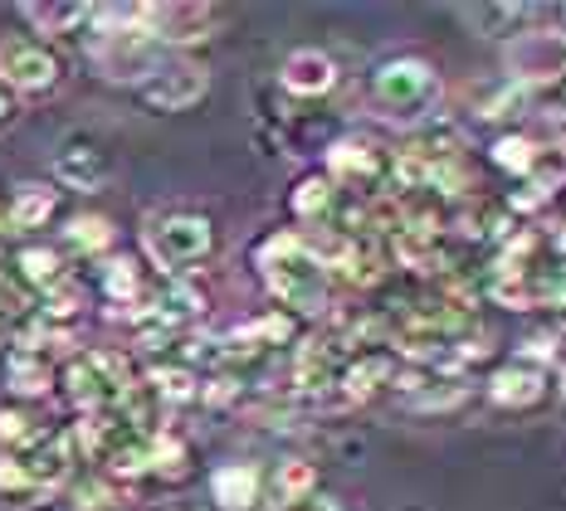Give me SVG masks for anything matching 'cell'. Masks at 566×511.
Returning a JSON list of instances; mask_svg holds the SVG:
<instances>
[{
    "label": "cell",
    "mask_w": 566,
    "mask_h": 511,
    "mask_svg": "<svg viewBox=\"0 0 566 511\" xmlns=\"http://www.w3.org/2000/svg\"><path fill=\"white\" fill-rule=\"evenodd\" d=\"M264 492H269V478L254 462H220L210 472V502H216V511H259Z\"/></svg>",
    "instance_id": "cell-16"
},
{
    "label": "cell",
    "mask_w": 566,
    "mask_h": 511,
    "mask_svg": "<svg viewBox=\"0 0 566 511\" xmlns=\"http://www.w3.org/2000/svg\"><path fill=\"white\" fill-rule=\"evenodd\" d=\"M434 93H440V74L416 54L386 58V64H376V74H371V103L386 108L391 117H416L420 108H430Z\"/></svg>",
    "instance_id": "cell-4"
},
{
    "label": "cell",
    "mask_w": 566,
    "mask_h": 511,
    "mask_svg": "<svg viewBox=\"0 0 566 511\" xmlns=\"http://www.w3.org/2000/svg\"><path fill=\"white\" fill-rule=\"evenodd\" d=\"M30 497H40V487H34L25 458L6 454L0 458V502H30Z\"/></svg>",
    "instance_id": "cell-30"
},
{
    "label": "cell",
    "mask_w": 566,
    "mask_h": 511,
    "mask_svg": "<svg viewBox=\"0 0 566 511\" xmlns=\"http://www.w3.org/2000/svg\"><path fill=\"white\" fill-rule=\"evenodd\" d=\"M489 161L499 166V171L517 175V181H533L537 166H542V147H537V141L527 137V132H503L499 141H493Z\"/></svg>",
    "instance_id": "cell-27"
},
{
    "label": "cell",
    "mask_w": 566,
    "mask_h": 511,
    "mask_svg": "<svg viewBox=\"0 0 566 511\" xmlns=\"http://www.w3.org/2000/svg\"><path fill=\"white\" fill-rule=\"evenodd\" d=\"M0 234H10V205H6V195H0Z\"/></svg>",
    "instance_id": "cell-34"
},
{
    "label": "cell",
    "mask_w": 566,
    "mask_h": 511,
    "mask_svg": "<svg viewBox=\"0 0 566 511\" xmlns=\"http://www.w3.org/2000/svg\"><path fill=\"white\" fill-rule=\"evenodd\" d=\"M10 205V230L15 234H40L64 215V190L54 181H20L15 190L6 195Z\"/></svg>",
    "instance_id": "cell-13"
},
{
    "label": "cell",
    "mask_w": 566,
    "mask_h": 511,
    "mask_svg": "<svg viewBox=\"0 0 566 511\" xmlns=\"http://www.w3.org/2000/svg\"><path fill=\"white\" fill-rule=\"evenodd\" d=\"M400 380V365H396V355L391 351H367V355H357L352 365H342V395L347 400H371L376 390H386V385H396Z\"/></svg>",
    "instance_id": "cell-21"
},
{
    "label": "cell",
    "mask_w": 566,
    "mask_h": 511,
    "mask_svg": "<svg viewBox=\"0 0 566 511\" xmlns=\"http://www.w3.org/2000/svg\"><path fill=\"white\" fill-rule=\"evenodd\" d=\"M254 268L264 278L269 297L279 307H289V312H323L327 297H333V268L313 254L298 230L269 234L254 248Z\"/></svg>",
    "instance_id": "cell-1"
},
{
    "label": "cell",
    "mask_w": 566,
    "mask_h": 511,
    "mask_svg": "<svg viewBox=\"0 0 566 511\" xmlns=\"http://www.w3.org/2000/svg\"><path fill=\"white\" fill-rule=\"evenodd\" d=\"M15 117H20V93L10 88V83H0V132H6Z\"/></svg>",
    "instance_id": "cell-32"
},
{
    "label": "cell",
    "mask_w": 566,
    "mask_h": 511,
    "mask_svg": "<svg viewBox=\"0 0 566 511\" xmlns=\"http://www.w3.org/2000/svg\"><path fill=\"white\" fill-rule=\"evenodd\" d=\"M210 93V74L196 64V58H186V54H167L157 68H151L147 78L133 88V98L142 103L147 113H186V108H196L200 98Z\"/></svg>",
    "instance_id": "cell-5"
},
{
    "label": "cell",
    "mask_w": 566,
    "mask_h": 511,
    "mask_svg": "<svg viewBox=\"0 0 566 511\" xmlns=\"http://www.w3.org/2000/svg\"><path fill=\"white\" fill-rule=\"evenodd\" d=\"M279 83L293 98H327L342 83V68H337V58L323 50H293L279 68Z\"/></svg>",
    "instance_id": "cell-14"
},
{
    "label": "cell",
    "mask_w": 566,
    "mask_h": 511,
    "mask_svg": "<svg viewBox=\"0 0 566 511\" xmlns=\"http://www.w3.org/2000/svg\"><path fill=\"white\" fill-rule=\"evenodd\" d=\"M6 390L15 404H40L59 390V365L44 351H10L6 355Z\"/></svg>",
    "instance_id": "cell-17"
},
{
    "label": "cell",
    "mask_w": 566,
    "mask_h": 511,
    "mask_svg": "<svg viewBox=\"0 0 566 511\" xmlns=\"http://www.w3.org/2000/svg\"><path fill=\"white\" fill-rule=\"evenodd\" d=\"M40 438H50V424L40 419V414H34V404H0V448H6V454H30L34 444H40Z\"/></svg>",
    "instance_id": "cell-26"
},
{
    "label": "cell",
    "mask_w": 566,
    "mask_h": 511,
    "mask_svg": "<svg viewBox=\"0 0 566 511\" xmlns=\"http://www.w3.org/2000/svg\"><path fill=\"white\" fill-rule=\"evenodd\" d=\"M469 20H474V25H483L489 34H499V40H517V25H523L527 20V10L523 6H483V10H469Z\"/></svg>",
    "instance_id": "cell-31"
},
{
    "label": "cell",
    "mask_w": 566,
    "mask_h": 511,
    "mask_svg": "<svg viewBox=\"0 0 566 511\" xmlns=\"http://www.w3.org/2000/svg\"><path fill=\"white\" fill-rule=\"evenodd\" d=\"M206 312H210V292L200 288V278H161L157 283V317L161 322L186 331V322H196V317H206Z\"/></svg>",
    "instance_id": "cell-22"
},
{
    "label": "cell",
    "mask_w": 566,
    "mask_h": 511,
    "mask_svg": "<svg viewBox=\"0 0 566 511\" xmlns=\"http://www.w3.org/2000/svg\"><path fill=\"white\" fill-rule=\"evenodd\" d=\"M391 157L367 137H342L327 147V175L337 185H376L381 175H391Z\"/></svg>",
    "instance_id": "cell-11"
},
{
    "label": "cell",
    "mask_w": 566,
    "mask_h": 511,
    "mask_svg": "<svg viewBox=\"0 0 566 511\" xmlns=\"http://www.w3.org/2000/svg\"><path fill=\"white\" fill-rule=\"evenodd\" d=\"M59 239H64V254L74 258H88V264H103V258L117 254V230L108 215H69L64 230H59Z\"/></svg>",
    "instance_id": "cell-18"
},
{
    "label": "cell",
    "mask_w": 566,
    "mask_h": 511,
    "mask_svg": "<svg viewBox=\"0 0 566 511\" xmlns=\"http://www.w3.org/2000/svg\"><path fill=\"white\" fill-rule=\"evenodd\" d=\"M59 395L64 404L78 414H108L113 400H117V385L108 375H103V365L93 361V355H69V361H59Z\"/></svg>",
    "instance_id": "cell-7"
},
{
    "label": "cell",
    "mask_w": 566,
    "mask_h": 511,
    "mask_svg": "<svg viewBox=\"0 0 566 511\" xmlns=\"http://www.w3.org/2000/svg\"><path fill=\"white\" fill-rule=\"evenodd\" d=\"M298 511H342L337 502H327V497H313V502H303Z\"/></svg>",
    "instance_id": "cell-33"
},
{
    "label": "cell",
    "mask_w": 566,
    "mask_h": 511,
    "mask_svg": "<svg viewBox=\"0 0 566 511\" xmlns=\"http://www.w3.org/2000/svg\"><path fill=\"white\" fill-rule=\"evenodd\" d=\"M289 210H293V220H303V224H327L337 210V181L327 171H308L289 190Z\"/></svg>",
    "instance_id": "cell-24"
},
{
    "label": "cell",
    "mask_w": 566,
    "mask_h": 511,
    "mask_svg": "<svg viewBox=\"0 0 566 511\" xmlns=\"http://www.w3.org/2000/svg\"><path fill=\"white\" fill-rule=\"evenodd\" d=\"M483 390H489V400L499 404V409H537V404L547 400V371L533 361H509L489 375Z\"/></svg>",
    "instance_id": "cell-15"
},
{
    "label": "cell",
    "mask_w": 566,
    "mask_h": 511,
    "mask_svg": "<svg viewBox=\"0 0 566 511\" xmlns=\"http://www.w3.org/2000/svg\"><path fill=\"white\" fill-rule=\"evenodd\" d=\"M98 292L108 297L117 312H123V307H137L157 292V268H151L142 254H133V248H123V254H113L98 264Z\"/></svg>",
    "instance_id": "cell-9"
},
{
    "label": "cell",
    "mask_w": 566,
    "mask_h": 511,
    "mask_svg": "<svg viewBox=\"0 0 566 511\" xmlns=\"http://www.w3.org/2000/svg\"><path fill=\"white\" fill-rule=\"evenodd\" d=\"M264 497H269V507H274V511H298L303 502H313V497H317V462H308V458L274 462Z\"/></svg>",
    "instance_id": "cell-19"
},
{
    "label": "cell",
    "mask_w": 566,
    "mask_h": 511,
    "mask_svg": "<svg viewBox=\"0 0 566 511\" xmlns=\"http://www.w3.org/2000/svg\"><path fill=\"white\" fill-rule=\"evenodd\" d=\"M0 83L20 98H50L64 83V54L40 34H6L0 40Z\"/></svg>",
    "instance_id": "cell-3"
},
{
    "label": "cell",
    "mask_w": 566,
    "mask_h": 511,
    "mask_svg": "<svg viewBox=\"0 0 566 511\" xmlns=\"http://www.w3.org/2000/svg\"><path fill=\"white\" fill-rule=\"evenodd\" d=\"M113 175V157L103 151V141L93 137H69L64 147L54 151V185L64 190H103Z\"/></svg>",
    "instance_id": "cell-10"
},
{
    "label": "cell",
    "mask_w": 566,
    "mask_h": 511,
    "mask_svg": "<svg viewBox=\"0 0 566 511\" xmlns=\"http://www.w3.org/2000/svg\"><path fill=\"white\" fill-rule=\"evenodd\" d=\"M20 15L30 20V34L54 40V34H93L98 25V6H20Z\"/></svg>",
    "instance_id": "cell-23"
},
{
    "label": "cell",
    "mask_w": 566,
    "mask_h": 511,
    "mask_svg": "<svg viewBox=\"0 0 566 511\" xmlns=\"http://www.w3.org/2000/svg\"><path fill=\"white\" fill-rule=\"evenodd\" d=\"M147 448H151V478H157L161 487L191 482V472H196V448H191V438H186V434L157 429V434L147 438Z\"/></svg>",
    "instance_id": "cell-20"
},
{
    "label": "cell",
    "mask_w": 566,
    "mask_h": 511,
    "mask_svg": "<svg viewBox=\"0 0 566 511\" xmlns=\"http://www.w3.org/2000/svg\"><path fill=\"white\" fill-rule=\"evenodd\" d=\"M137 20L161 50H191V44L210 40L220 10H210V6H137Z\"/></svg>",
    "instance_id": "cell-6"
},
{
    "label": "cell",
    "mask_w": 566,
    "mask_h": 511,
    "mask_svg": "<svg viewBox=\"0 0 566 511\" xmlns=\"http://www.w3.org/2000/svg\"><path fill=\"white\" fill-rule=\"evenodd\" d=\"M509 68L517 83H552L566 78V34L557 30H527L509 44Z\"/></svg>",
    "instance_id": "cell-8"
},
{
    "label": "cell",
    "mask_w": 566,
    "mask_h": 511,
    "mask_svg": "<svg viewBox=\"0 0 566 511\" xmlns=\"http://www.w3.org/2000/svg\"><path fill=\"white\" fill-rule=\"evenodd\" d=\"M88 302H93V297L84 288V278H64L59 288H50L44 297H34V312L44 317V327H50V331H64V327L84 322Z\"/></svg>",
    "instance_id": "cell-25"
},
{
    "label": "cell",
    "mask_w": 566,
    "mask_h": 511,
    "mask_svg": "<svg viewBox=\"0 0 566 511\" xmlns=\"http://www.w3.org/2000/svg\"><path fill=\"white\" fill-rule=\"evenodd\" d=\"M69 492V511H117V502H123V492H117V482L108 478V472H84V478H74L64 487Z\"/></svg>",
    "instance_id": "cell-29"
},
{
    "label": "cell",
    "mask_w": 566,
    "mask_h": 511,
    "mask_svg": "<svg viewBox=\"0 0 566 511\" xmlns=\"http://www.w3.org/2000/svg\"><path fill=\"white\" fill-rule=\"evenodd\" d=\"M6 273L25 292H34V297H44L50 288H59L64 278H74V273H69L64 244H20L15 254H10V268Z\"/></svg>",
    "instance_id": "cell-12"
},
{
    "label": "cell",
    "mask_w": 566,
    "mask_h": 511,
    "mask_svg": "<svg viewBox=\"0 0 566 511\" xmlns=\"http://www.w3.org/2000/svg\"><path fill=\"white\" fill-rule=\"evenodd\" d=\"M147 380L157 385L161 404H196V400H200V385H206V380L196 375V365H186V361H161V365H151Z\"/></svg>",
    "instance_id": "cell-28"
},
{
    "label": "cell",
    "mask_w": 566,
    "mask_h": 511,
    "mask_svg": "<svg viewBox=\"0 0 566 511\" xmlns=\"http://www.w3.org/2000/svg\"><path fill=\"white\" fill-rule=\"evenodd\" d=\"M142 248H147V264L161 278H196L220 254V230L200 210H167V215L147 220Z\"/></svg>",
    "instance_id": "cell-2"
}]
</instances>
